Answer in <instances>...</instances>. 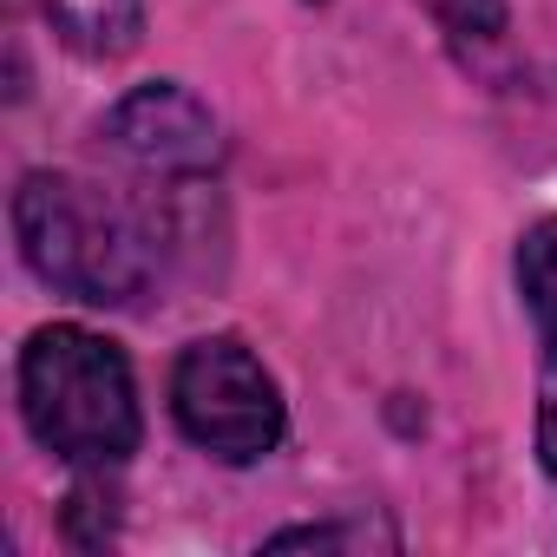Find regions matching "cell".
Returning a JSON list of instances; mask_svg holds the SVG:
<instances>
[{
    "label": "cell",
    "instance_id": "obj_6",
    "mask_svg": "<svg viewBox=\"0 0 557 557\" xmlns=\"http://www.w3.org/2000/svg\"><path fill=\"white\" fill-rule=\"evenodd\" d=\"M40 8L60 27V40L86 60H119L145 34V0H40Z\"/></svg>",
    "mask_w": 557,
    "mask_h": 557
},
{
    "label": "cell",
    "instance_id": "obj_7",
    "mask_svg": "<svg viewBox=\"0 0 557 557\" xmlns=\"http://www.w3.org/2000/svg\"><path fill=\"white\" fill-rule=\"evenodd\" d=\"M433 14L453 40H492L505 27V8L498 0H433Z\"/></svg>",
    "mask_w": 557,
    "mask_h": 557
},
{
    "label": "cell",
    "instance_id": "obj_3",
    "mask_svg": "<svg viewBox=\"0 0 557 557\" xmlns=\"http://www.w3.org/2000/svg\"><path fill=\"white\" fill-rule=\"evenodd\" d=\"M171 413L190 446H203L223 466H249L275 453L289 413L275 374L236 342V335H203L177 355L171 368Z\"/></svg>",
    "mask_w": 557,
    "mask_h": 557
},
{
    "label": "cell",
    "instance_id": "obj_4",
    "mask_svg": "<svg viewBox=\"0 0 557 557\" xmlns=\"http://www.w3.org/2000/svg\"><path fill=\"white\" fill-rule=\"evenodd\" d=\"M106 145L119 158H132L138 171H158V177H197L216 164L223 138H216V119L197 92L158 79V86H138L125 92L112 112H106Z\"/></svg>",
    "mask_w": 557,
    "mask_h": 557
},
{
    "label": "cell",
    "instance_id": "obj_1",
    "mask_svg": "<svg viewBox=\"0 0 557 557\" xmlns=\"http://www.w3.org/2000/svg\"><path fill=\"white\" fill-rule=\"evenodd\" d=\"M14 236H21V256L40 283H53L73 302H92V309L138 302L151 283V262H158L151 230L119 197H106L99 184L66 177V171L21 177Z\"/></svg>",
    "mask_w": 557,
    "mask_h": 557
},
{
    "label": "cell",
    "instance_id": "obj_5",
    "mask_svg": "<svg viewBox=\"0 0 557 557\" xmlns=\"http://www.w3.org/2000/svg\"><path fill=\"white\" fill-rule=\"evenodd\" d=\"M518 296L537 329V453L557 479V216H537L518 236Z\"/></svg>",
    "mask_w": 557,
    "mask_h": 557
},
{
    "label": "cell",
    "instance_id": "obj_2",
    "mask_svg": "<svg viewBox=\"0 0 557 557\" xmlns=\"http://www.w3.org/2000/svg\"><path fill=\"white\" fill-rule=\"evenodd\" d=\"M21 413L27 433L66 466H119L138 453V387L119 342L53 322L21 348Z\"/></svg>",
    "mask_w": 557,
    "mask_h": 557
}]
</instances>
